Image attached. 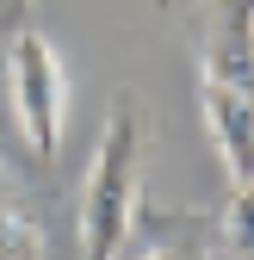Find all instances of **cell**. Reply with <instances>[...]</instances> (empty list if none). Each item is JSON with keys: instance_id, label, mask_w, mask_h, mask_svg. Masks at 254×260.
I'll list each match as a JSON object with an SVG mask.
<instances>
[{"instance_id": "1", "label": "cell", "mask_w": 254, "mask_h": 260, "mask_svg": "<svg viewBox=\"0 0 254 260\" xmlns=\"http://www.w3.org/2000/svg\"><path fill=\"white\" fill-rule=\"evenodd\" d=\"M143 149H149L143 106L118 93L81 186V260H124V242L143 211Z\"/></svg>"}, {"instance_id": "2", "label": "cell", "mask_w": 254, "mask_h": 260, "mask_svg": "<svg viewBox=\"0 0 254 260\" xmlns=\"http://www.w3.org/2000/svg\"><path fill=\"white\" fill-rule=\"evenodd\" d=\"M7 100H13V124H19L25 149L56 161L62 130H69V69L38 25L7 38Z\"/></svg>"}, {"instance_id": "3", "label": "cell", "mask_w": 254, "mask_h": 260, "mask_svg": "<svg viewBox=\"0 0 254 260\" xmlns=\"http://www.w3.org/2000/svg\"><path fill=\"white\" fill-rule=\"evenodd\" d=\"M199 50H205V81L254 93V0H211Z\"/></svg>"}, {"instance_id": "4", "label": "cell", "mask_w": 254, "mask_h": 260, "mask_svg": "<svg viewBox=\"0 0 254 260\" xmlns=\"http://www.w3.org/2000/svg\"><path fill=\"white\" fill-rule=\"evenodd\" d=\"M199 106H205V130H211V149L224 161L230 186H254V93L205 81Z\"/></svg>"}, {"instance_id": "5", "label": "cell", "mask_w": 254, "mask_h": 260, "mask_svg": "<svg viewBox=\"0 0 254 260\" xmlns=\"http://www.w3.org/2000/svg\"><path fill=\"white\" fill-rule=\"evenodd\" d=\"M224 248H230V260H254V186H230V205H224Z\"/></svg>"}, {"instance_id": "6", "label": "cell", "mask_w": 254, "mask_h": 260, "mask_svg": "<svg viewBox=\"0 0 254 260\" xmlns=\"http://www.w3.org/2000/svg\"><path fill=\"white\" fill-rule=\"evenodd\" d=\"M0 260H38V236L19 217V205L7 199V186H0Z\"/></svg>"}, {"instance_id": "7", "label": "cell", "mask_w": 254, "mask_h": 260, "mask_svg": "<svg viewBox=\"0 0 254 260\" xmlns=\"http://www.w3.org/2000/svg\"><path fill=\"white\" fill-rule=\"evenodd\" d=\"M137 260H205V248H186V242H162V248H149Z\"/></svg>"}, {"instance_id": "8", "label": "cell", "mask_w": 254, "mask_h": 260, "mask_svg": "<svg viewBox=\"0 0 254 260\" xmlns=\"http://www.w3.org/2000/svg\"><path fill=\"white\" fill-rule=\"evenodd\" d=\"M25 7H31V0H0V25H7V38L25 31Z\"/></svg>"}]
</instances>
